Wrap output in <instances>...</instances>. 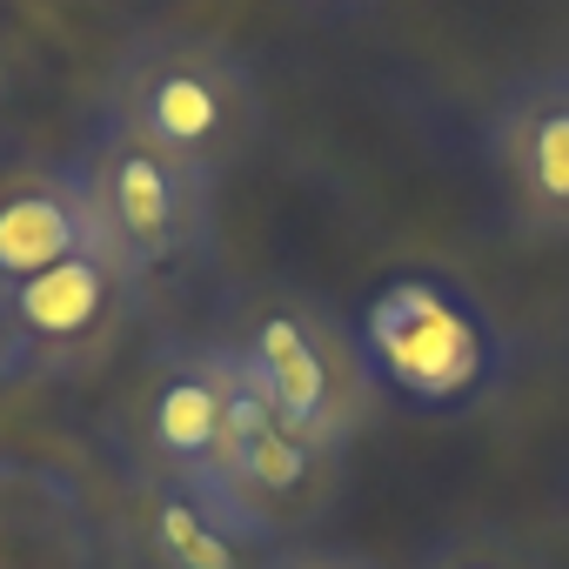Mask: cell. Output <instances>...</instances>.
I'll use <instances>...</instances> for the list:
<instances>
[{
    "instance_id": "6da1fadb",
    "label": "cell",
    "mask_w": 569,
    "mask_h": 569,
    "mask_svg": "<svg viewBox=\"0 0 569 569\" xmlns=\"http://www.w3.org/2000/svg\"><path fill=\"white\" fill-rule=\"evenodd\" d=\"M94 128H114L128 141H148L201 174H228L254 154L268 108L254 68L208 28H141L114 48Z\"/></svg>"
},
{
    "instance_id": "7a4b0ae2",
    "label": "cell",
    "mask_w": 569,
    "mask_h": 569,
    "mask_svg": "<svg viewBox=\"0 0 569 569\" xmlns=\"http://www.w3.org/2000/svg\"><path fill=\"white\" fill-rule=\"evenodd\" d=\"M362 362L382 396L422 416H469L509 369L496 316L442 268H402L356 316Z\"/></svg>"
},
{
    "instance_id": "3957f363",
    "label": "cell",
    "mask_w": 569,
    "mask_h": 569,
    "mask_svg": "<svg viewBox=\"0 0 569 569\" xmlns=\"http://www.w3.org/2000/svg\"><path fill=\"white\" fill-rule=\"evenodd\" d=\"M234 369L254 382V396H268L296 429L349 449L369 416H376V376L362 362L356 322H342L322 296L289 289V281H268L248 289L221 329Z\"/></svg>"
},
{
    "instance_id": "277c9868",
    "label": "cell",
    "mask_w": 569,
    "mask_h": 569,
    "mask_svg": "<svg viewBox=\"0 0 569 569\" xmlns=\"http://www.w3.org/2000/svg\"><path fill=\"white\" fill-rule=\"evenodd\" d=\"M81 181H88V201H94V228H101V248L141 281V296L154 281H174V274H194L214 261V241H221V201H214V174L148 148V141H128L114 128H94L88 148L74 154Z\"/></svg>"
},
{
    "instance_id": "5b68a950",
    "label": "cell",
    "mask_w": 569,
    "mask_h": 569,
    "mask_svg": "<svg viewBox=\"0 0 569 569\" xmlns=\"http://www.w3.org/2000/svg\"><path fill=\"white\" fill-rule=\"evenodd\" d=\"M234 422V356L221 336H161L128 396V469L221 476Z\"/></svg>"
},
{
    "instance_id": "8992f818",
    "label": "cell",
    "mask_w": 569,
    "mask_h": 569,
    "mask_svg": "<svg viewBox=\"0 0 569 569\" xmlns=\"http://www.w3.org/2000/svg\"><path fill=\"white\" fill-rule=\"evenodd\" d=\"M342 456L336 442L296 429L268 396H254V382L234 369V422H228V456H221V489L289 549L302 542V529H316L336 496H342Z\"/></svg>"
},
{
    "instance_id": "52a82bcc",
    "label": "cell",
    "mask_w": 569,
    "mask_h": 569,
    "mask_svg": "<svg viewBox=\"0 0 569 569\" xmlns=\"http://www.w3.org/2000/svg\"><path fill=\"white\" fill-rule=\"evenodd\" d=\"M141 281L108 254V248H88L34 281H14L8 289V322H14V342H21V362L28 376H81L94 369L134 322L141 309Z\"/></svg>"
},
{
    "instance_id": "ba28073f",
    "label": "cell",
    "mask_w": 569,
    "mask_h": 569,
    "mask_svg": "<svg viewBox=\"0 0 569 569\" xmlns=\"http://www.w3.org/2000/svg\"><path fill=\"white\" fill-rule=\"evenodd\" d=\"M482 161L529 234H569V61L522 68L482 114Z\"/></svg>"
},
{
    "instance_id": "9c48e42d",
    "label": "cell",
    "mask_w": 569,
    "mask_h": 569,
    "mask_svg": "<svg viewBox=\"0 0 569 569\" xmlns=\"http://www.w3.org/2000/svg\"><path fill=\"white\" fill-rule=\"evenodd\" d=\"M128 536L134 569H268L281 549L221 482L128 469Z\"/></svg>"
},
{
    "instance_id": "30bf717a",
    "label": "cell",
    "mask_w": 569,
    "mask_h": 569,
    "mask_svg": "<svg viewBox=\"0 0 569 569\" xmlns=\"http://www.w3.org/2000/svg\"><path fill=\"white\" fill-rule=\"evenodd\" d=\"M0 569H101L94 502L61 462L0 449Z\"/></svg>"
},
{
    "instance_id": "8fae6325",
    "label": "cell",
    "mask_w": 569,
    "mask_h": 569,
    "mask_svg": "<svg viewBox=\"0 0 569 569\" xmlns=\"http://www.w3.org/2000/svg\"><path fill=\"white\" fill-rule=\"evenodd\" d=\"M88 248H101V228H94V201L74 161L0 181V289L34 281Z\"/></svg>"
},
{
    "instance_id": "7c38bea8",
    "label": "cell",
    "mask_w": 569,
    "mask_h": 569,
    "mask_svg": "<svg viewBox=\"0 0 569 569\" xmlns=\"http://www.w3.org/2000/svg\"><path fill=\"white\" fill-rule=\"evenodd\" d=\"M409 569H549V556L502 522H456L429 536Z\"/></svg>"
},
{
    "instance_id": "4fadbf2b",
    "label": "cell",
    "mask_w": 569,
    "mask_h": 569,
    "mask_svg": "<svg viewBox=\"0 0 569 569\" xmlns=\"http://www.w3.org/2000/svg\"><path fill=\"white\" fill-rule=\"evenodd\" d=\"M268 569H389V562L369 549H349V542H289L268 556Z\"/></svg>"
},
{
    "instance_id": "5bb4252c",
    "label": "cell",
    "mask_w": 569,
    "mask_h": 569,
    "mask_svg": "<svg viewBox=\"0 0 569 569\" xmlns=\"http://www.w3.org/2000/svg\"><path fill=\"white\" fill-rule=\"evenodd\" d=\"M8 382H28V362H21V342H14V322H8V289H0V389Z\"/></svg>"
},
{
    "instance_id": "9a60e30c",
    "label": "cell",
    "mask_w": 569,
    "mask_h": 569,
    "mask_svg": "<svg viewBox=\"0 0 569 569\" xmlns=\"http://www.w3.org/2000/svg\"><path fill=\"white\" fill-rule=\"evenodd\" d=\"M296 14H309V21H356V14H369V8H382V0H289Z\"/></svg>"
}]
</instances>
